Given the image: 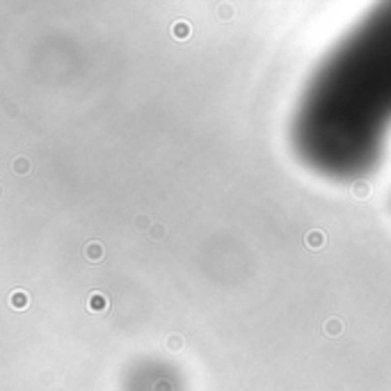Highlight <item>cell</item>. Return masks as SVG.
Returning a JSON list of instances; mask_svg holds the SVG:
<instances>
[{
  "label": "cell",
  "instance_id": "obj_6",
  "mask_svg": "<svg viewBox=\"0 0 391 391\" xmlns=\"http://www.w3.org/2000/svg\"><path fill=\"white\" fill-rule=\"evenodd\" d=\"M320 240H323V238H320L318 233H316V236H309V243H313V245H318Z\"/></svg>",
  "mask_w": 391,
  "mask_h": 391
},
{
  "label": "cell",
  "instance_id": "obj_3",
  "mask_svg": "<svg viewBox=\"0 0 391 391\" xmlns=\"http://www.w3.org/2000/svg\"><path fill=\"white\" fill-rule=\"evenodd\" d=\"M12 305L16 307V309H26V307H28V295H26V293H14V295H12Z\"/></svg>",
  "mask_w": 391,
  "mask_h": 391
},
{
  "label": "cell",
  "instance_id": "obj_5",
  "mask_svg": "<svg viewBox=\"0 0 391 391\" xmlns=\"http://www.w3.org/2000/svg\"><path fill=\"white\" fill-rule=\"evenodd\" d=\"M327 332H332V334H338V332H341L338 320H330V323H327Z\"/></svg>",
  "mask_w": 391,
  "mask_h": 391
},
{
  "label": "cell",
  "instance_id": "obj_2",
  "mask_svg": "<svg viewBox=\"0 0 391 391\" xmlns=\"http://www.w3.org/2000/svg\"><path fill=\"white\" fill-rule=\"evenodd\" d=\"M87 259H94V261H99L101 256H103V250H101L99 243H92V245H87Z\"/></svg>",
  "mask_w": 391,
  "mask_h": 391
},
{
  "label": "cell",
  "instance_id": "obj_1",
  "mask_svg": "<svg viewBox=\"0 0 391 391\" xmlns=\"http://www.w3.org/2000/svg\"><path fill=\"white\" fill-rule=\"evenodd\" d=\"M174 37H179V39H186V37H190V26L188 23H174Z\"/></svg>",
  "mask_w": 391,
  "mask_h": 391
},
{
  "label": "cell",
  "instance_id": "obj_4",
  "mask_svg": "<svg viewBox=\"0 0 391 391\" xmlns=\"http://www.w3.org/2000/svg\"><path fill=\"white\" fill-rule=\"evenodd\" d=\"M89 309H94V311L106 309V300H103V295H94V298H89Z\"/></svg>",
  "mask_w": 391,
  "mask_h": 391
}]
</instances>
